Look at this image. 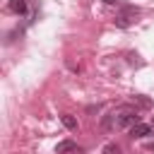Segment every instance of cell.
Here are the masks:
<instances>
[{
    "label": "cell",
    "instance_id": "obj_2",
    "mask_svg": "<svg viewBox=\"0 0 154 154\" xmlns=\"http://www.w3.org/2000/svg\"><path fill=\"white\" fill-rule=\"evenodd\" d=\"M149 135H154V125L135 123V125L130 128V137H135V140H144V137H149Z\"/></svg>",
    "mask_w": 154,
    "mask_h": 154
},
{
    "label": "cell",
    "instance_id": "obj_6",
    "mask_svg": "<svg viewBox=\"0 0 154 154\" xmlns=\"http://www.w3.org/2000/svg\"><path fill=\"white\" fill-rule=\"evenodd\" d=\"M63 125L67 130H77V118L75 116H63Z\"/></svg>",
    "mask_w": 154,
    "mask_h": 154
},
{
    "label": "cell",
    "instance_id": "obj_11",
    "mask_svg": "<svg viewBox=\"0 0 154 154\" xmlns=\"http://www.w3.org/2000/svg\"><path fill=\"white\" fill-rule=\"evenodd\" d=\"M152 125H154V120H152Z\"/></svg>",
    "mask_w": 154,
    "mask_h": 154
},
{
    "label": "cell",
    "instance_id": "obj_9",
    "mask_svg": "<svg viewBox=\"0 0 154 154\" xmlns=\"http://www.w3.org/2000/svg\"><path fill=\"white\" fill-rule=\"evenodd\" d=\"M103 152H106V154H118L120 149H118V144H106V147H103Z\"/></svg>",
    "mask_w": 154,
    "mask_h": 154
},
{
    "label": "cell",
    "instance_id": "obj_1",
    "mask_svg": "<svg viewBox=\"0 0 154 154\" xmlns=\"http://www.w3.org/2000/svg\"><path fill=\"white\" fill-rule=\"evenodd\" d=\"M135 123H140V113H137V108L120 106V108L116 111V128H132Z\"/></svg>",
    "mask_w": 154,
    "mask_h": 154
},
{
    "label": "cell",
    "instance_id": "obj_5",
    "mask_svg": "<svg viewBox=\"0 0 154 154\" xmlns=\"http://www.w3.org/2000/svg\"><path fill=\"white\" fill-rule=\"evenodd\" d=\"M101 128H103V130H113V128H116V111H113V113H106V116L101 118Z\"/></svg>",
    "mask_w": 154,
    "mask_h": 154
},
{
    "label": "cell",
    "instance_id": "obj_3",
    "mask_svg": "<svg viewBox=\"0 0 154 154\" xmlns=\"http://www.w3.org/2000/svg\"><path fill=\"white\" fill-rule=\"evenodd\" d=\"M7 10L14 12V14H26L29 5H26V0H10V2H7Z\"/></svg>",
    "mask_w": 154,
    "mask_h": 154
},
{
    "label": "cell",
    "instance_id": "obj_10",
    "mask_svg": "<svg viewBox=\"0 0 154 154\" xmlns=\"http://www.w3.org/2000/svg\"><path fill=\"white\" fill-rule=\"evenodd\" d=\"M101 2H106V5H118V0H101Z\"/></svg>",
    "mask_w": 154,
    "mask_h": 154
},
{
    "label": "cell",
    "instance_id": "obj_8",
    "mask_svg": "<svg viewBox=\"0 0 154 154\" xmlns=\"http://www.w3.org/2000/svg\"><path fill=\"white\" fill-rule=\"evenodd\" d=\"M135 101H137L142 108H152V101H149V99H144L142 94H135Z\"/></svg>",
    "mask_w": 154,
    "mask_h": 154
},
{
    "label": "cell",
    "instance_id": "obj_4",
    "mask_svg": "<svg viewBox=\"0 0 154 154\" xmlns=\"http://www.w3.org/2000/svg\"><path fill=\"white\" fill-rule=\"evenodd\" d=\"M55 152H58V154H63V152H79V147H77V142H72V140H63V142H58Z\"/></svg>",
    "mask_w": 154,
    "mask_h": 154
},
{
    "label": "cell",
    "instance_id": "obj_7",
    "mask_svg": "<svg viewBox=\"0 0 154 154\" xmlns=\"http://www.w3.org/2000/svg\"><path fill=\"white\" fill-rule=\"evenodd\" d=\"M130 22H132V19H130V17H125V14H118V17H116V26H120V29L130 26Z\"/></svg>",
    "mask_w": 154,
    "mask_h": 154
}]
</instances>
